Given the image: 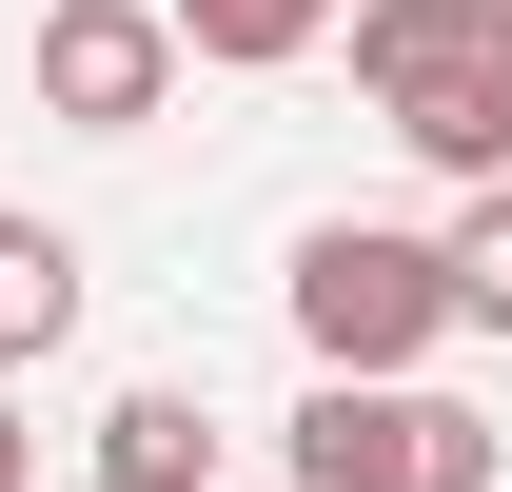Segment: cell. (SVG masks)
<instances>
[{"instance_id":"obj_1","label":"cell","mask_w":512,"mask_h":492,"mask_svg":"<svg viewBox=\"0 0 512 492\" xmlns=\"http://www.w3.org/2000/svg\"><path fill=\"white\" fill-rule=\"evenodd\" d=\"M355 79L434 178H512V0H355Z\"/></svg>"},{"instance_id":"obj_2","label":"cell","mask_w":512,"mask_h":492,"mask_svg":"<svg viewBox=\"0 0 512 492\" xmlns=\"http://www.w3.org/2000/svg\"><path fill=\"white\" fill-rule=\"evenodd\" d=\"M296 492H493V414L434 394V374H316Z\"/></svg>"},{"instance_id":"obj_3","label":"cell","mask_w":512,"mask_h":492,"mask_svg":"<svg viewBox=\"0 0 512 492\" xmlns=\"http://www.w3.org/2000/svg\"><path fill=\"white\" fill-rule=\"evenodd\" d=\"M296 335H316V374H414L453 335V256L375 237V217H316L296 237Z\"/></svg>"},{"instance_id":"obj_4","label":"cell","mask_w":512,"mask_h":492,"mask_svg":"<svg viewBox=\"0 0 512 492\" xmlns=\"http://www.w3.org/2000/svg\"><path fill=\"white\" fill-rule=\"evenodd\" d=\"M158 99H178V20H158V0H40V119L138 138Z\"/></svg>"},{"instance_id":"obj_5","label":"cell","mask_w":512,"mask_h":492,"mask_svg":"<svg viewBox=\"0 0 512 492\" xmlns=\"http://www.w3.org/2000/svg\"><path fill=\"white\" fill-rule=\"evenodd\" d=\"M217 473V414H197L178 374H138L119 414H99V492H197Z\"/></svg>"},{"instance_id":"obj_6","label":"cell","mask_w":512,"mask_h":492,"mask_svg":"<svg viewBox=\"0 0 512 492\" xmlns=\"http://www.w3.org/2000/svg\"><path fill=\"white\" fill-rule=\"evenodd\" d=\"M178 20V60H217V79H276V60H316L355 0H158Z\"/></svg>"},{"instance_id":"obj_7","label":"cell","mask_w":512,"mask_h":492,"mask_svg":"<svg viewBox=\"0 0 512 492\" xmlns=\"http://www.w3.org/2000/svg\"><path fill=\"white\" fill-rule=\"evenodd\" d=\"M60 335H79V237L60 217H0V374L60 355Z\"/></svg>"},{"instance_id":"obj_8","label":"cell","mask_w":512,"mask_h":492,"mask_svg":"<svg viewBox=\"0 0 512 492\" xmlns=\"http://www.w3.org/2000/svg\"><path fill=\"white\" fill-rule=\"evenodd\" d=\"M453 335H512V178H473V217H453Z\"/></svg>"},{"instance_id":"obj_9","label":"cell","mask_w":512,"mask_h":492,"mask_svg":"<svg viewBox=\"0 0 512 492\" xmlns=\"http://www.w3.org/2000/svg\"><path fill=\"white\" fill-rule=\"evenodd\" d=\"M20 473H40V453H20V414H0V492H20Z\"/></svg>"}]
</instances>
